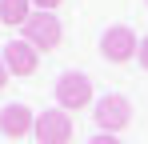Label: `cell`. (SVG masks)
Returning <instances> with one entry per match:
<instances>
[{
	"instance_id": "8fae6325",
	"label": "cell",
	"mask_w": 148,
	"mask_h": 144,
	"mask_svg": "<svg viewBox=\"0 0 148 144\" xmlns=\"http://www.w3.org/2000/svg\"><path fill=\"white\" fill-rule=\"evenodd\" d=\"M136 60H140V68H148V36L140 40V52H136Z\"/></svg>"
},
{
	"instance_id": "7a4b0ae2",
	"label": "cell",
	"mask_w": 148,
	"mask_h": 144,
	"mask_svg": "<svg viewBox=\"0 0 148 144\" xmlns=\"http://www.w3.org/2000/svg\"><path fill=\"white\" fill-rule=\"evenodd\" d=\"M20 32H24L28 44L40 48V52H52V48H60V40H64V24L56 20L52 12H40V8L24 20V28H20Z\"/></svg>"
},
{
	"instance_id": "6da1fadb",
	"label": "cell",
	"mask_w": 148,
	"mask_h": 144,
	"mask_svg": "<svg viewBox=\"0 0 148 144\" xmlns=\"http://www.w3.org/2000/svg\"><path fill=\"white\" fill-rule=\"evenodd\" d=\"M92 120L100 124V132H120V128H128L132 124V104H128V96H120V92H104L92 104Z\"/></svg>"
},
{
	"instance_id": "3957f363",
	"label": "cell",
	"mask_w": 148,
	"mask_h": 144,
	"mask_svg": "<svg viewBox=\"0 0 148 144\" xmlns=\"http://www.w3.org/2000/svg\"><path fill=\"white\" fill-rule=\"evenodd\" d=\"M32 136H36L40 144H72V136H76L72 112H64V108H48V112H40Z\"/></svg>"
},
{
	"instance_id": "7c38bea8",
	"label": "cell",
	"mask_w": 148,
	"mask_h": 144,
	"mask_svg": "<svg viewBox=\"0 0 148 144\" xmlns=\"http://www.w3.org/2000/svg\"><path fill=\"white\" fill-rule=\"evenodd\" d=\"M8 76H12V72H8V64H4V56H0V88L8 84Z\"/></svg>"
},
{
	"instance_id": "30bf717a",
	"label": "cell",
	"mask_w": 148,
	"mask_h": 144,
	"mask_svg": "<svg viewBox=\"0 0 148 144\" xmlns=\"http://www.w3.org/2000/svg\"><path fill=\"white\" fill-rule=\"evenodd\" d=\"M32 4H36V8H40V12H52V8H60V4H64V0H32Z\"/></svg>"
},
{
	"instance_id": "5b68a950",
	"label": "cell",
	"mask_w": 148,
	"mask_h": 144,
	"mask_svg": "<svg viewBox=\"0 0 148 144\" xmlns=\"http://www.w3.org/2000/svg\"><path fill=\"white\" fill-rule=\"evenodd\" d=\"M136 52H140V40H136V32H132L128 24H112V28H104V36H100V56H104V60L124 64V60H132Z\"/></svg>"
},
{
	"instance_id": "8992f818",
	"label": "cell",
	"mask_w": 148,
	"mask_h": 144,
	"mask_svg": "<svg viewBox=\"0 0 148 144\" xmlns=\"http://www.w3.org/2000/svg\"><path fill=\"white\" fill-rule=\"evenodd\" d=\"M0 56H4V64H8L12 76H32V72L40 68V48H32L24 36H20V40H8Z\"/></svg>"
},
{
	"instance_id": "9c48e42d",
	"label": "cell",
	"mask_w": 148,
	"mask_h": 144,
	"mask_svg": "<svg viewBox=\"0 0 148 144\" xmlns=\"http://www.w3.org/2000/svg\"><path fill=\"white\" fill-rule=\"evenodd\" d=\"M88 144H120V136H112V132H96Z\"/></svg>"
},
{
	"instance_id": "52a82bcc",
	"label": "cell",
	"mask_w": 148,
	"mask_h": 144,
	"mask_svg": "<svg viewBox=\"0 0 148 144\" xmlns=\"http://www.w3.org/2000/svg\"><path fill=\"white\" fill-rule=\"evenodd\" d=\"M36 128V116H32V108L28 104H8V108H0V132L8 136V140H20Z\"/></svg>"
},
{
	"instance_id": "277c9868",
	"label": "cell",
	"mask_w": 148,
	"mask_h": 144,
	"mask_svg": "<svg viewBox=\"0 0 148 144\" xmlns=\"http://www.w3.org/2000/svg\"><path fill=\"white\" fill-rule=\"evenodd\" d=\"M56 100H60L64 112H80V108L96 104V100H92V80H88L84 72H64V76L56 80Z\"/></svg>"
},
{
	"instance_id": "ba28073f",
	"label": "cell",
	"mask_w": 148,
	"mask_h": 144,
	"mask_svg": "<svg viewBox=\"0 0 148 144\" xmlns=\"http://www.w3.org/2000/svg\"><path fill=\"white\" fill-rule=\"evenodd\" d=\"M28 16H32V0H0V24L24 28Z\"/></svg>"
}]
</instances>
